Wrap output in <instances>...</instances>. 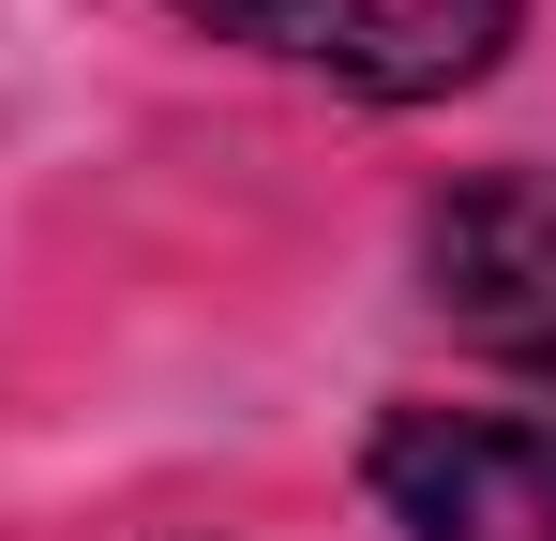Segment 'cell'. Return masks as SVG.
<instances>
[{"instance_id": "3957f363", "label": "cell", "mask_w": 556, "mask_h": 541, "mask_svg": "<svg viewBox=\"0 0 556 541\" xmlns=\"http://www.w3.org/2000/svg\"><path fill=\"white\" fill-rule=\"evenodd\" d=\"M421 270H437V316H452L481 361L542 376L556 391V180H466L452 211L421 226Z\"/></svg>"}, {"instance_id": "6da1fadb", "label": "cell", "mask_w": 556, "mask_h": 541, "mask_svg": "<svg viewBox=\"0 0 556 541\" xmlns=\"http://www.w3.org/2000/svg\"><path fill=\"white\" fill-rule=\"evenodd\" d=\"M211 30L271 46L301 76L362 90V105H421V90H466L496 46H511V0H181Z\"/></svg>"}, {"instance_id": "7a4b0ae2", "label": "cell", "mask_w": 556, "mask_h": 541, "mask_svg": "<svg viewBox=\"0 0 556 541\" xmlns=\"http://www.w3.org/2000/svg\"><path fill=\"white\" fill-rule=\"evenodd\" d=\"M376 512L406 541H556V422L406 406L376 422Z\"/></svg>"}]
</instances>
